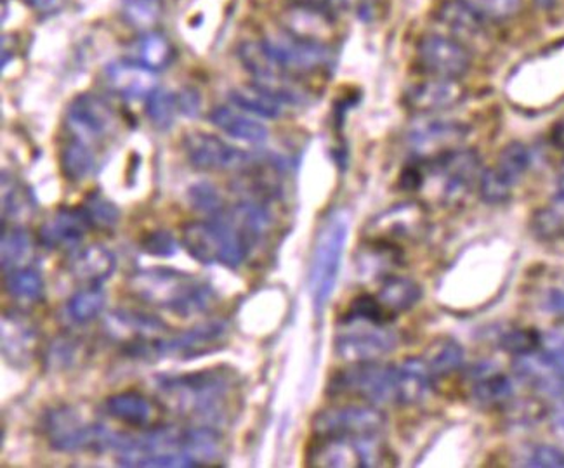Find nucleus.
<instances>
[{"mask_svg": "<svg viewBox=\"0 0 564 468\" xmlns=\"http://www.w3.org/2000/svg\"><path fill=\"white\" fill-rule=\"evenodd\" d=\"M240 380L231 368L216 367L193 373L159 377L156 391L172 413L197 425L219 428L237 415Z\"/></svg>", "mask_w": 564, "mask_h": 468, "instance_id": "f257e3e1", "label": "nucleus"}, {"mask_svg": "<svg viewBox=\"0 0 564 468\" xmlns=\"http://www.w3.org/2000/svg\"><path fill=\"white\" fill-rule=\"evenodd\" d=\"M129 283L135 297L180 318L207 313L216 298L213 286L176 269H141L132 274Z\"/></svg>", "mask_w": 564, "mask_h": 468, "instance_id": "f03ea898", "label": "nucleus"}, {"mask_svg": "<svg viewBox=\"0 0 564 468\" xmlns=\"http://www.w3.org/2000/svg\"><path fill=\"white\" fill-rule=\"evenodd\" d=\"M181 243L195 261L237 269L254 249L256 240L225 208L219 216L184 226Z\"/></svg>", "mask_w": 564, "mask_h": 468, "instance_id": "7ed1b4c3", "label": "nucleus"}, {"mask_svg": "<svg viewBox=\"0 0 564 468\" xmlns=\"http://www.w3.org/2000/svg\"><path fill=\"white\" fill-rule=\"evenodd\" d=\"M348 235L349 220L344 213L332 214L316 235L315 247L311 253L307 286L311 301L318 314L325 309L336 290Z\"/></svg>", "mask_w": 564, "mask_h": 468, "instance_id": "20e7f679", "label": "nucleus"}, {"mask_svg": "<svg viewBox=\"0 0 564 468\" xmlns=\"http://www.w3.org/2000/svg\"><path fill=\"white\" fill-rule=\"evenodd\" d=\"M51 448L62 453L113 451L117 432L83 416L74 406L54 407L44 420Z\"/></svg>", "mask_w": 564, "mask_h": 468, "instance_id": "39448f33", "label": "nucleus"}, {"mask_svg": "<svg viewBox=\"0 0 564 468\" xmlns=\"http://www.w3.org/2000/svg\"><path fill=\"white\" fill-rule=\"evenodd\" d=\"M328 394L372 404H398V367L377 361L351 362L332 377Z\"/></svg>", "mask_w": 564, "mask_h": 468, "instance_id": "423d86ee", "label": "nucleus"}, {"mask_svg": "<svg viewBox=\"0 0 564 468\" xmlns=\"http://www.w3.org/2000/svg\"><path fill=\"white\" fill-rule=\"evenodd\" d=\"M422 162L430 167L427 172H422V186L434 181L436 196L443 204H457L463 200L481 179V160L473 150L458 148L445 155Z\"/></svg>", "mask_w": 564, "mask_h": 468, "instance_id": "0eeeda50", "label": "nucleus"}, {"mask_svg": "<svg viewBox=\"0 0 564 468\" xmlns=\"http://www.w3.org/2000/svg\"><path fill=\"white\" fill-rule=\"evenodd\" d=\"M65 123L72 135L70 141L99 153L108 139L119 131L120 122L119 113L110 102L95 94H83L66 110Z\"/></svg>", "mask_w": 564, "mask_h": 468, "instance_id": "6e6552de", "label": "nucleus"}, {"mask_svg": "<svg viewBox=\"0 0 564 468\" xmlns=\"http://www.w3.org/2000/svg\"><path fill=\"white\" fill-rule=\"evenodd\" d=\"M389 449L382 436L361 439H336L315 437L307 451V461L313 467H386Z\"/></svg>", "mask_w": 564, "mask_h": 468, "instance_id": "1a4fd4ad", "label": "nucleus"}, {"mask_svg": "<svg viewBox=\"0 0 564 468\" xmlns=\"http://www.w3.org/2000/svg\"><path fill=\"white\" fill-rule=\"evenodd\" d=\"M262 44L283 74L291 77L301 78L304 75L324 72L334 63V51L330 45L304 41L286 30L271 33L267 39H262Z\"/></svg>", "mask_w": 564, "mask_h": 468, "instance_id": "9d476101", "label": "nucleus"}, {"mask_svg": "<svg viewBox=\"0 0 564 468\" xmlns=\"http://www.w3.org/2000/svg\"><path fill=\"white\" fill-rule=\"evenodd\" d=\"M386 428L384 413L372 406H332L316 413L313 418L315 437H336V439H361V437L382 436Z\"/></svg>", "mask_w": 564, "mask_h": 468, "instance_id": "9b49d317", "label": "nucleus"}, {"mask_svg": "<svg viewBox=\"0 0 564 468\" xmlns=\"http://www.w3.org/2000/svg\"><path fill=\"white\" fill-rule=\"evenodd\" d=\"M530 165H532V153L528 150L527 144L520 143V141L509 143L500 151L494 167L482 171L478 184L482 202L490 205L508 202Z\"/></svg>", "mask_w": 564, "mask_h": 468, "instance_id": "f8f14e48", "label": "nucleus"}, {"mask_svg": "<svg viewBox=\"0 0 564 468\" xmlns=\"http://www.w3.org/2000/svg\"><path fill=\"white\" fill-rule=\"evenodd\" d=\"M183 148L189 163L198 171H246L254 163V156L250 155L249 151L226 143L225 139L217 138L210 132H188L184 135Z\"/></svg>", "mask_w": 564, "mask_h": 468, "instance_id": "ddd939ff", "label": "nucleus"}, {"mask_svg": "<svg viewBox=\"0 0 564 468\" xmlns=\"http://www.w3.org/2000/svg\"><path fill=\"white\" fill-rule=\"evenodd\" d=\"M344 330L336 338V352L348 362L379 361L397 347V335L388 325L368 322H343Z\"/></svg>", "mask_w": 564, "mask_h": 468, "instance_id": "4468645a", "label": "nucleus"}, {"mask_svg": "<svg viewBox=\"0 0 564 468\" xmlns=\"http://www.w3.org/2000/svg\"><path fill=\"white\" fill-rule=\"evenodd\" d=\"M417 62L427 77L458 80L469 72L470 53L446 33H427L419 42Z\"/></svg>", "mask_w": 564, "mask_h": 468, "instance_id": "2eb2a0df", "label": "nucleus"}, {"mask_svg": "<svg viewBox=\"0 0 564 468\" xmlns=\"http://www.w3.org/2000/svg\"><path fill=\"white\" fill-rule=\"evenodd\" d=\"M466 135L467 127L455 120L424 119L410 127L406 141L413 155L431 160L458 150Z\"/></svg>", "mask_w": 564, "mask_h": 468, "instance_id": "dca6fc26", "label": "nucleus"}, {"mask_svg": "<svg viewBox=\"0 0 564 468\" xmlns=\"http://www.w3.org/2000/svg\"><path fill=\"white\" fill-rule=\"evenodd\" d=\"M466 89L458 80L430 77L413 84L405 94L406 107L419 113H436L463 101Z\"/></svg>", "mask_w": 564, "mask_h": 468, "instance_id": "f3484780", "label": "nucleus"}, {"mask_svg": "<svg viewBox=\"0 0 564 468\" xmlns=\"http://www.w3.org/2000/svg\"><path fill=\"white\" fill-rule=\"evenodd\" d=\"M90 225L83 207L59 208L39 229V241L50 250H75L86 238Z\"/></svg>", "mask_w": 564, "mask_h": 468, "instance_id": "a211bd4d", "label": "nucleus"}, {"mask_svg": "<svg viewBox=\"0 0 564 468\" xmlns=\"http://www.w3.org/2000/svg\"><path fill=\"white\" fill-rule=\"evenodd\" d=\"M105 75L108 86L120 98H150L156 89L155 72L143 63L115 62L108 66Z\"/></svg>", "mask_w": 564, "mask_h": 468, "instance_id": "6ab92c4d", "label": "nucleus"}, {"mask_svg": "<svg viewBox=\"0 0 564 468\" xmlns=\"http://www.w3.org/2000/svg\"><path fill=\"white\" fill-rule=\"evenodd\" d=\"M66 268L75 280L83 281L87 285H102L115 273L117 259L107 247L95 243L72 253Z\"/></svg>", "mask_w": 564, "mask_h": 468, "instance_id": "aec40b11", "label": "nucleus"}, {"mask_svg": "<svg viewBox=\"0 0 564 468\" xmlns=\"http://www.w3.org/2000/svg\"><path fill=\"white\" fill-rule=\"evenodd\" d=\"M198 110V94L192 89L169 92L155 90L148 98L147 113L160 129H169L180 117H195Z\"/></svg>", "mask_w": 564, "mask_h": 468, "instance_id": "412c9836", "label": "nucleus"}, {"mask_svg": "<svg viewBox=\"0 0 564 468\" xmlns=\"http://www.w3.org/2000/svg\"><path fill=\"white\" fill-rule=\"evenodd\" d=\"M470 392L473 398L482 406L497 407L508 403L514 394L511 379L508 374L491 364V362H479L470 371Z\"/></svg>", "mask_w": 564, "mask_h": 468, "instance_id": "4be33fe9", "label": "nucleus"}, {"mask_svg": "<svg viewBox=\"0 0 564 468\" xmlns=\"http://www.w3.org/2000/svg\"><path fill=\"white\" fill-rule=\"evenodd\" d=\"M105 410L111 418L119 420L132 428H147L155 422L156 412L152 401L138 391L117 392L105 401Z\"/></svg>", "mask_w": 564, "mask_h": 468, "instance_id": "5701e85b", "label": "nucleus"}, {"mask_svg": "<svg viewBox=\"0 0 564 468\" xmlns=\"http://www.w3.org/2000/svg\"><path fill=\"white\" fill-rule=\"evenodd\" d=\"M37 335L26 319L18 314H4L2 318V350L11 364L23 367L32 359Z\"/></svg>", "mask_w": 564, "mask_h": 468, "instance_id": "b1692460", "label": "nucleus"}, {"mask_svg": "<svg viewBox=\"0 0 564 468\" xmlns=\"http://www.w3.org/2000/svg\"><path fill=\"white\" fill-rule=\"evenodd\" d=\"M209 120L229 138L240 139L246 143L264 144L270 135L267 126H262L258 119L250 117L246 111H237L235 108H214L210 111Z\"/></svg>", "mask_w": 564, "mask_h": 468, "instance_id": "393cba45", "label": "nucleus"}, {"mask_svg": "<svg viewBox=\"0 0 564 468\" xmlns=\"http://www.w3.org/2000/svg\"><path fill=\"white\" fill-rule=\"evenodd\" d=\"M433 374L424 359L410 358L398 364V404L410 406L425 400L433 388Z\"/></svg>", "mask_w": 564, "mask_h": 468, "instance_id": "a878e982", "label": "nucleus"}, {"mask_svg": "<svg viewBox=\"0 0 564 468\" xmlns=\"http://www.w3.org/2000/svg\"><path fill=\"white\" fill-rule=\"evenodd\" d=\"M107 325L113 337L120 338V335H128L123 342L135 340V338L162 337L165 331H169V326L162 319L128 309L113 311L107 318Z\"/></svg>", "mask_w": 564, "mask_h": 468, "instance_id": "bb28decb", "label": "nucleus"}, {"mask_svg": "<svg viewBox=\"0 0 564 468\" xmlns=\"http://www.w3.org/2000/svg\"><path fill=\"white\" fill-rule=\"evenodd\" d=\"M421 286L410 277L403 276H386L377 292V298L393 318L412 309L421 301Z\"/></svg>", "mask_w": 564, "mask_h": 468, "instance_id": "cd10ccee", "label": "nucleus"}, {"mask_svg": "<svg viewBox=\"0 0 564 468\" xmlns=\"http://www.w3.org/2000/svg\"><path fill=\"white\" fill-rule=\"evenodd\" d=\"M229 101L234 102L238 110L254 115V117H261V119H280L283 110H285L279 99L271 96L267 89H262L258 84H250V86L231 90Z\"/></svg>", "mask_w": 564, "mask_h": 468, "instance_id": "c85d7f7f", "label": "nucleus"}, {"mask_svg": "<svg viewBox=\"0 0 564 468\" xmlns=\"http://www.w3.org/2000/svg\"><path fill=\"white\" fill-rule=\"evenodd\" d=\"M440 17H442L443 25L446 26V35L463 42L464 45L466 42L476 41L481 35L485 18L476 14L460 0L443 6Z\"/></svg>", "mask_w": 564, "mask_h": 468, "instance_id": "c756f323", "label": "nucleus"}, {"mask_svg": "<svg viewBox=\"0 0 564 468\" xmlns=\"http://www.w3.org/2000/svg\"><path fill=\"white\" fill-rule=\"evenodd\" d=\"M35 259V241L23 228L2 232V271L26 268Z\"/></svg>", "mask_w": 564, "mask_h": 468, "instance_id": "7c9ffc66", "label": "nucleus"}, {"mask_svg": "<svg viewBox=\"0 0 564 468\" xmlns=\"http://www.w3.org/2000/svg\"><path fill=\"white\" fill-rule=\"evenodd\" d=\"M4 289L11 297L20 302H41L44 297V280L32 265L4 273Z\"/></svg>", "mask_w": 564, "mask_h": 468, "instance_id": "2f4dec72", "label": "nucleus"}, {"mask_svg": "<svg viewBox=\"0 0 564 468\" xmlns=\"http://www.w3.org/2000/svg\"><path fill=\"white\" fill-rule=\"evenodd\" d=\"M99 165V153L89 150L83 144L68 141L62 153L63 175L72 183H80V181L95 174Z\"/></svg>", "mask_w": 564, "mask_h": 468, "instance_id": "473e14b6", "label": "nucleus"}, {"mask_svg": "<svg viewBox=\"0 0 564 468\" xmlns=\"http://www.w3.org/2000/svg\"><path fill=\"white\" fill-rule=\"evenodd\" d=\"M107 304V294L102 292L101 285H89L83 292H78L68 302L66 311L68 316L78 325H86L98 318Z\"/></svg>", "mask_w": 564, "mask_h": 468, "instance_id": "72a5a7b5", "label": "nucleus"}, {"mask_svg": "<svg viewBox=\"0 0 564 468\" xmlns=\"http://www.w3.org/2000/svg\"><path fill=\"white\" fill-rule=\"evenodd\" d=\"M80 207L86 213L90 229L111 231V229L117 228V225H119V208L115 207L108 198L99 195V193H90Z\"/></svg>", "mask_w": 564, "mask_h": 468, "instance_id": "f704fd0d", "label": "nucleus"}, {"mask_svg": "<svg viewBox=\"0 0 564 468\" xmlns=\"http://www.w3.org/2000/svg\"><path fill=\"white\" fill-rule=\"evenodd\" d=\"M140 63L153 72L167 68L174 59V47L160 33H150L140 44Z\"/></svg>", "mask_w": 564, "mask_h": 468, "instance_id": "c9c22d12", "label": "nucleus"}, {"mask_svg": "<svg viewBox=\"0 0 564 468\" xmlns=\"http://www.w3.org/2000/svg\"><path fill=\"white\" fill-rule=\"evenodd\" d=\"M368 322L376 325H388L393 316L386 311L377 295H360L351 302L348 313L344 314L343 322Z\"/></svg>", "mask_w": 564, "mask_h": 468, "instance_id": "e433bc0d", "label": "nucleus"}, {"mask_svg": "<svg viewBox=\"0 0 564 468\" xmlns=\"http://www.w3.org/2000/svg\"><path fill=\"white\" fill-rule=\"evenodd\" d=\"M485 20H511L520 13L523 0H460Z\"/></svg>", "mask_w": 564, "mask_h": 468, "instance_id": "4c0bfd02", "label": "nucleus"}, {"mask_svg": "<svg viewBox=\"0 0 564 468\" xmlns=\"http://www.w3.org/2000/svg\"><path fill=\"white\" fill-rule=\"evenodd\" d=\"M427 364H430L433 380H436L437 377L455 373L464 364L463 349L455 342H443L442 347H437L436 352L431 356Z\"/></svg>", "mask_w": 564, "mask_h": 468, "instance_id": "58836bf2", "label": "nucleus"}, {"mask_svg": "<svg viewBox=\"0 0 564 468\" xmlns=\"http://www.w3.org/2000/svg\"><path fill=\"white\" fill-rule=\"evenodd\" d=\"M189 202L198 213H204L207 217H216L225 210L226 205L221 193L209 183L195 184L189 189Z\"/></svg>", "mask_w": 564, "mask_h": 468, "instance_id": "ea45409f", "label": "nucleus"}, {"mask_svg": "<svg viewBox=\"0 0 564 468\" xmlns=\"http://www.w3.org/2000/svg\"><path fill=\"white\" fill-rule=\"evenodd\" d=\"M502 349L511 352L514 358L532 355L542 347L544 337L533 330H514L502 337Z\"/></svg>", "mask_w": 564, "mask_h": 468, "instance_id": "a19ab883", "label": "nucleus"}, {"mask_svg": "<svg viewBox=\"0 0 564 468\" xmlns=\"http://www.w3.org/2000/svg\"><path fill=\"white\" fill-rule=\"evenodd\" d=\"M141 249L148 255L160 257V259H169L180 252V243L172 232L165 229H156V231L148 232L147 237L141 240Z\"/></svg>", "mask_w": 564, "mask_h": 468, "instance_id": "79ce46f5", "label": "nucleus"}, {"mask_svg": "<svg viewBox=\"0 0 564 468\" xmlns=\"http://www.w3.org/2000/svg\"><path fill=\"white\" fill-rule=\"evenodd\" d=\"M527 467H564V451L552 446H536L528 455Z\"/></svg>", "mask_w": 564, "mask_h": 468, "instance_id": "37998d69", "label": "nucleus"}, {"mask_svg": "<svg viewBox=\"0 0 564 468\" xmlns=\"http://www.w3.org/2000/svg\"><path fill=\"white\" fill-rule=\"evenodd\" d=\"M533 222H535L536 232L540 237H564V220L552 210H542V213L536 214V219Z\"/></svg>", "mask_w": 564, "mask_h": 468, "instance_id": "c03bdc74", "label": "nucleus"}, {"mask_svg": "<svg viewBox=\"0 0 564 468\" xmlns=\"http://www.w3.org/2000/svg\"><path fill=\"white\" fill-rule=\"evenodd\" d=\"M292 6L297 8L311 9L318 13L327 14V17L337 18L343 13L344 9H348L351 4L349 0H291Z\"/></svg>", "mask_w": 564, "mask_h": 468, "instance_id": "a18cd8bd", "label": "nucleus"}, {"mask_svg": "<svg viewBox=\"0 0 564 468\" xmlns=\"http://www.w3.org/2000/svg\"><path fill=\"white\" fill-rule=\"evenodd\" d=\"M557 195H560V200L564 204V168L560 174V179H557Z\"/></svg>", "mask_w": 564, "mask_h": 468, "instance_id": "49530a36", "label": "nucleus"}, {"mask_svg": "<svg viewBox=\"0 0 564 468\" xmlns=\"http://www.w3.org/2000/svg\"><path fill=\"white\" fill-rule=\"evenodd\" d=\"M535 4L542 9H551L552 6L556 4V0H535Z\"/></svg>", "mask_w": 564, "mask_h": 468, "instance_id": "de8ad7c7", "label": "nucleus"}, {"mask_svg": "<svg viewBox=\"0 0 564 468\" xmlns=\"http://www.w3.org/2000/svg\"><path fill=\"white\" fill-rule=\"evenodd\" d=\"M557 425H560L561 431L564 432V403L561 404L560 412H557Z\"/></svg>", "mask_w": 564, "mask_h": 468, "instance_id": "09e8293b", "label": "nucleus"}]
</instances>
